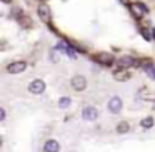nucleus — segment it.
<instances>
[{"label": "nucleus", "mask_w": 155, "mask_h": 152, "mask_svg": "<svg viewBox=\"0 0 155 152\" xmlns=\"http://www.w3.org/2000/svg\"><path fill=\"white\" fill-rule=\"evenodd\" d=\"M130 10H132V14H134V17L140 19L148 12V8H147V5L142 4V2H134V4L130 5Z\"/></svg>", "instance_id": "obj_1"}, {"label": "nucleus", "mask_w": 155, "mask_h": 152, "mask_svg": "<svg viewBox=\"0 0 155 152\" xmlns=\"http://www.w3.org/2000/svg\"><path fill=\"white\" fill-rule=\"evenodd\" d=\"M25 69H27V64L25 62H12V64L7 65V72L8 74H20V72H24Z\"/></svg>", "instance_id": "obj_2"}, {"label": "nucleus", "mask_w": 155, "mask_h": 152, "mask_svg": "<svg viewBox=\"0 0 155 152\" xmlns=\"http://www.w3.org/2000/svg\"><path fill=\"white\" fill-rule=\"evenodd\" d=\"M28 90H30L32 94H42V92L45 90V82L40 80V79H35V80L30 82V87H28Z\"/></svg>", "instance_id": "obj_3"}, {"label": "nucleus", "mask_w": 155, "mask_h": 152, "mask_svg": "<svg viewBox=\"0 0 155 152\" xmlns=\"http://www.w3.org/2000/svg\"><path fill=\"white\" fill-rule=\"evenodd\" d=\"M82 117H84L85 120H95V119L98 117V110L95 107H92V105H87V107L82 110Z\"/></svg>", "instance_id": "obj_4"}, {"label": "nucleus", "mask_w": 155, "mask_h": 152, "mask_svg": "<svg viewBox=\"0 0 155 152\" xmlns=\"http://www.w3.org/2000/svg\"><path fill=\"white\" fill-rule=\"evenodd\" d=\"M72 87L75 89V90H84L85 87H87V79L84 77V75H75L74 79H72Z\"/></svg>", "instance_id": "obj_5"}, {"label": "nucleus", "mask_w": 155, "mask_h": 152, "mask_svg": "<svg viewBox=\"0 0 155 152\" xmlns=\"http://www.w3.org/2000/svg\"><path fill=\"white\" fill-rule=\"evenodd\" d=\"M37 12H38V17H40L45 24L50 22V8H48L47 4H40V5H38V8H37Z\"/></svg>", "instance_id": "obj_6"}, {"label": "nucleus", "mask_w": 155, "mask_h": 152, "mask_svg": "<svg viewBox=\"0 0 155 152\" xmlns=\"http://www.w3.org/2000/svg\"><path fill=\"white\" fill-rule=\"evenodd\" d=\"M122 99L120 97H112L110 102H108V110L112 112V114H118V112L122 110Z\"/></svg>", "instance_id": "obj_7"}, {"label": "nucleus", "mask_w": 155, "mask_h": 152, "mask_svg": "<svg viewBox=\"0 0 155 152\" xmlns=\"http://www.w3.org/2000/svg\"><path fill=\"white\" fill-rule=\"evenodd\" d=\"M94 59L102 65H112L114 64V55H110V54H97V55H94Z\"/></svg>", "instance_id": "obj_8"}, {"label": "nucleus", "mask_w": 155, "mask_h": 152, "mask_svg": "<svg viewBox=\"0 0 155 152\" xmlns=\"http://www.w3.org/2000/svg\"><path fill=\"white\" fill-rule=\"evenodd\" d=\"M132 65H135V59L130 55H124L118 59V69H130Z\"/></svg>", "instance_id": "obj_9"}, {"label": "nucleus", "mask_w": 155, "mask_h": 152, "mask_svg": "<svg viewBox=\"0 0 155 152\" xmlns=\"http://www.w3.org/2000/svg\"><path fill=\"white\" fill-rule=\"evenodd\" d=\"M58 149H60V144L57 140H54V139L47 140L44 145V152H58Z\"/></svg>", "instance_id": "obj_10"}, {"label": "nucleus", "mask_w": 155, "mask_h": 152, "mask_svg": "<svg viewBox=\"0 0 155 152\" xmlns=\"http://www.w3.org/2000/svg\"><path fill=\"white\" fill-rule=\"evenodd\" d=\"M55 50H62V52H65V54H68L72 59H75V57H77V52H75L74 49H70L67 44H58L57 47H55Z\"/></svg>", "instance_id": "obj_11"}, {"label": "nucleus", "mask_w": 155, "mask_h": 152, "mask_svg": "<svg viewBox=\"0 0 155 152\" xmlns=\"http://www.w3.org/2000/svg\"><path fill=\"white\" fill-rule=\"evenodd\" d=\"M143 70H145V74H147L148 77L155 79V67L150 64V62H143Z\"/></svg>", "instance_id": "obj_12"}, {"label": "nucleus", "mask_w": 155, "mask_h": 152, "mask_svg": "<svg viewBox=\"0 0 155 152\" xmlns=\"http://www.w3.org/2000/svg\"><path fill=\"white\" fill-rule=\"evenodd\" d=\"M140 125L143 129H148V127H152V125H153V119L152 117H147V119H143V120L140 122Z\"/></svg>", "instance_id": "obj_13"}, {"label": "nucleus", "mask_w": 155, "mask_h": 152, "mask_svg": "<svg viewBox=\"0 0 155 152\" xmlns=\"http://www.w3.org/2000/svg\"><path fill=\"white\" fill-rule=\"evenodd\" d=\"M127 130H128V124H127V122H122V124L117 125V132H118V134H125Z\"/></svg>", "instance_id": "obj_14"}, {"label": "nucleus", "mask_w": 155, "mask_h": 152, "mask_svg": "<svg viewBox=\"0 0 155 152\" xmlns=\"http://www.w3.org/2000/svg\"><path fill=\"white\" fill-rule=\"evenodd\" d=\"M58 105H60V109L68 107V105H70V99H68V97H62L60 100H58Z\"/></svg>", "instance_id": "obj_15"}, {"label": "nucleus", "mask_w": 155, "mask_h": 152, "mask_svg": "<svg viewBox=\"0 0 155 152\" xmlns=\"http://www.w3.org/2000/svg\"><path fill=\"white\" fill-rule=\"evenodd\" d=\"M143 37H145V39H147V40H148V39H150V35H148V34H147V32H145V30H143ZM152 37H153V39H155V29H152Z\"/></svg>", "instance_id": "obj_16"}, {"label": "nucleus", "mask_w": 155, "mask_h": 152, "mask_svg": "<svg viewBox=\"0 0 155 152\" xmlns=\"http://www.w3.org/2000/svg\"><path fill=\"white\" fill-rule=\"evenodd\" d=\"M0 119L5 120V109H0Z\"/></svg>", "instance_id": "obj_17"}, {"label": "nucleus", "mask_w": 155, "mask_h": 152, "mask_svg": "<svg viewBox=\"0 0 155 152\" xmlns=\"http://www.w3.org/2000/svg\"><path fill=\"white\" fill-rule=\"evenodd\" d=\"M2 2H5V4H10L12 0H2Z\"/></svg>", "instance_id": "obj_18"}, {"label": "nucleus", "mask_w": 155, "mask_h": 152, "mask_svg": "<svg viewBox=\"0 0 155 152\" xmlns=\"http://www.w3.org/2000/svg\"><path fill=\"white\" fill-rule=\"evenodd\" d=\"M40 2H47V0H40Z\"/></svg>", "instance_id": "obj_19"}]
</instances>
